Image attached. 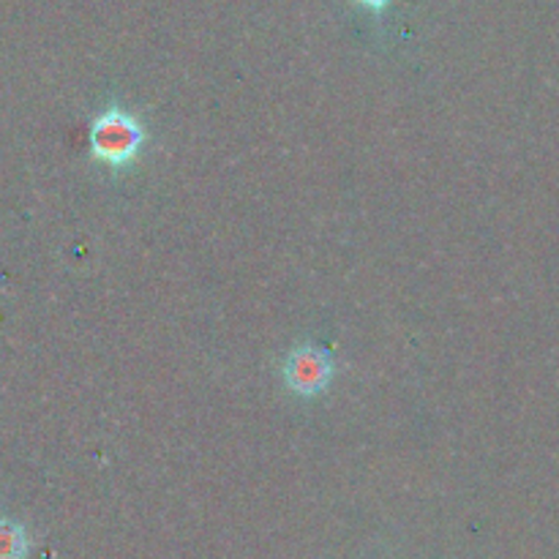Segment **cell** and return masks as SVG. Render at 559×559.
Listing matches in <instances>:
<instances>
[{
	"label": "cell",
	"instance_id": "obj_4",
	"mask_svg": "<svg viewBox=\"0 0 559 559\" xmlns=\"http://www.w3.org/2000/svg\"><path fill=\"white\" fill-rule=\"evenodd\" d=\"M358 3L366 5V9H371V11H382L388 3H391V0H358Z\"/></svg>",
	"mask_w": 559,
	"mask_h": 559
},
{
	"label": "cell",
	"instance_id": "obj_2",
	"mask_svg": "<svg viewBox=\"0 0 559 559\" xmlns=\"http://www.w3.org/2000/svg\"><path fill=\"white\" fill-rule=\"evenodd\" d=\"M282 374L289 391L298 393V396H320L333 380V360L325 349L304 344L287 355Z\"/></svg>",
	"mask_w": 559,
	"mask_h": 559
},
{
	"label": "cell",
	"instance_id": "obj_1",
	"mask_svg": "<svg viewBox=\"0 0 559 559\" xmlns=\"http://www.w3.org/2000/svg\"><path fill=\"white\" fill-rule=\"evenodd\" d=\"M145 129L140 118L123 107H107L91 126V153L112 169H123L140 156Z\"/></svg>",
	"mask_w": 559,
	"mask_h": 559
},
{
	"label": "cell",
	"instance_id": "obj_3",
	"mask_svg": "<svg viewBox=\"0 0 559 559\" xmlns=\"http://www.w3.org/2000/svg\"><path fill=\"white\" fill-rule=\"evenodd\" d=\"M27 549L31 544L22 524L0 522V559H25Z\"/></svg>",
	"mask_w": 559,
	"mask_h": 559
}]
</instances>
